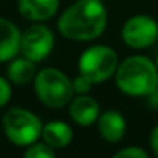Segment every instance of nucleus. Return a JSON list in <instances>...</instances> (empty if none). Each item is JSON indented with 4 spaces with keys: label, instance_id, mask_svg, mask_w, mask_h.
<instances>
[{
    "label": "nucleus",
    "instance_id": "f3484780",
    "mask_svg": "<svg viewBox=\"0 0 158 158\" xmlns=\"http://www.w3.org/2000/svg\"><path fill=\"white\" fill-rule=\"evenodd\" d=\"M72 86H74L75 95H78V94H88V92L92 89L94 85H92L85 75L78 74V75H75V77L72 78Z\"/></svg>",
    "mask_w": 158,
    "mask_h": 158
},
{
    "label": "nucleus",
    "instance_id": "6ab92c4d",
    "mask_svg": "<svg viewBox=\"0 0 158 158\" xmlns=\"http://www.w3.org/2000/svg\"><path fill=\"white\" fill-rule=\"evenodd\" d=\"M146 103H148V106H149L151 109L158 110V88L157 89H154V91L146 97Z\"/></svg>",
    "mask_w": 158,
    "mask_h": 158
},
{
    "label": "nucleus",
    "instance_id": "f8f14e48",
    "mask_svg": "<svg viewBox=\"0 0 158 158\" xmlns=\"http://www.w3.org/2000/svg\"><path fill=\"white\" fill-rule=\"evenodd\" d=\"M72 140H74V131L66 121L54 120V121H48L43 124L42 141L49 144L55 151L68 148L72 143Z\"/></svg>",
    "mask_w": 158,
    "mask_h": 158
},
{
    "label": "nucleus",
    "instance_id": "2eb2a0df",
    "mask_svg": "<svg viewBox=\"0 0 158 158\" xmlns=\"http://www.w3.org/2000/svg\"><path fill=\"white\" fill-rule=\"evenodd\" d=\"M110 158H149V154L140 146H127L115 152Z\"/></svg>",
    "mask_w": 158,
    "mask_h": 158
},
{
    "label": "nucleus",
    "instance_id": "0eeeda50",
    "mask_svg": "<svg viewBox=\"0 0 158 158\" xmlns=\"http://www.w3.org/2000/svg\"><path fill=\"white\" fill-rule=\"evenodd\" d=\"M121 40L132 49H146L158 40V22L146 14L129 17L121 28Z\"/></svg>",
    "mask_w": 158,
    "mask_h": 158
},
{
    "label": "nucleus",
    "instance_id": "f03ea898",
    "mask_svg": "<svg viewBox=\"0 0 158 158\" xmlns=\"http://www.w3.org/2000/svg\"><path fill=\"white\" fill-rule=\"evenodd\" d=\"M114 78L124 95L146 98L158 88L157 63L146 55H131L120 61Z\"/></svg>",
    "mask_w": 158,
    "mask_h": 158
},
{
    "label": "nucleus",
    "instance_id": "ddd939ff",
    "mask_svg": "<svg viewBox=\"0 0 158 158\" xmlns=\"http://www.w3.org/2000/svg\"><path fill=\"white\" fill-rule=\"evenodd\" d=\"M37 63L26 57H14L8 61L6 68V77L14 86H25L28 83H32L37 75Z\"/></svg>",
    "mask_w": 158,
    "mask_h": 158
},
{
    "label": "nucleus",
    "instance_id": "9d476101",
    "mask_svg": "<svg viewBox=\"0 0 158 158\" xmlns=\"http://www.w3.org/2000/svg\"><path fill=\"white\" fill-rule=\"evenodd\" d=\"M20 15L31 23H45L60 9V0H17Z\"/></svg>",
    "mask_w": 158,
    "mask_h": 158
},
{
    "label": "nucleus",
    "instance_id": "39448f33",
    "mask_svg": "<svg viewBox=\"0 0 158 158\" xmlns=\"http://www.w3.org/2000/svg\"><path fill=\"white\" fill-rule=\"evenodd\" d=\"M120 64L118 54L107 45H92L80 54L77 68L92 85H102L112 78Z\"/></svg>",
    "mask_w": 158,
    "mask_h": 158
},
{
    "label": "nucleus",
    "instance_id": "7ed1b4c3",
    "mask_svg": "<svg viewBox=\"0 0 158 158\" xmlns=\"http://www.w3.org/2000/svg\"><path fill=\"white\" fill-rule=\"evenodd\" d=\"M32 88L37 100L49 109H61L68 106L75 95L72 78L54 66L37 71Z\"/></svg>",
    "mask_w": 158,
    "mask_h": 158
},
{
    "label": "nucleus",
    "instance_id": "dca6fc26",
    "mask_svg": "<svg viewBox=\"0 0 158 158\" xmlns=\"http://www.w3.org/2000/svg\"><path fill=\"white\" fill-rule=\"evenodd\" d=\"M12 98V83L8 77L0 75V109L5 107Z\"/></svg>",
    "mask_w": 158,
    "mask_h": 158
},
{
    "label": "nucleus",
    "instance_id": "20e7f679",
    "mask_svg": "<svg viewBox=\"0 0 158 158\" xmlns=\"http://www.w3.org/2000/svg\"><path fill=\"white\" fill-rule=\"evenodd\" d=\"M2 126L8 141L19 148H26L42 138L43 123L40 117L20 106L9 107L3 114Z\"/></svg>",
    "mask_w": 158,
    "mask_h": 158
},
{
    "label": "nucleus",
    "instance_id": "6e6552de",
    "mask_svg": "<svg viewBox=\"0 0 158 158\" xmlns=\"http://www.w3.org/2000/svg\"><path fill=\"white\" fill-rule=\"evenodd\" d=\"M68 114L71 117V120L78 124V126H92L97 123L102 109L100 103L97 102V98H94L89 94H78L74 95L72 100L68 105Z\"/></svg>",
    "mask_w": 158,
    "mask_h": 158
},
{
    "label": "nucleus",
    "instance_id": "a211bd4d",
    "mask_svg": "<svg viewBox=\"0 0 158 158\" xmlns=\"http://www.w3.org/2000/svg\"><path fill=\"white\" fill-rule=\"evenodd\" d=\"M149 144H151V149H152L154 155L158 158V124L151 131V135H149Z\"/></svg>",
    "mask_w": 158,
    "mask_h": 158
},
{
    "label": "nucleus",
    "instance_id": "4468645a",
    "mask_svg": "<svg viewBox=\"0 0 158 158\" xmlns=\"http://www.w3.org/2000/svg\"><path fill=\"white\" fill-rule=\"evenodd\" d=\"M22 158H57L55 149L46 144L45 141H35L25 148L23 157Z\"/></svg>",
    "mask_w": 158,
    "mask_h": 158
},
{
    "label": "nucleus",
    "instance_id": "412c9836",
    "mask_svg": "<svg viewBox=\"0 0 158 158\" xmlns=\"http://www.w3.org/2000/svg\"><path fill=\"white\" fill-rule=\"evenodd\" d=\"M103 2H105V0H103Z\"/></svg>",
    "mask_w": 158,
    "mask_h": 158
},
{
    "label": "nucleus",
    "instance_id": "1a4fd4ad",
    "mask_svg": "<svg viewBox=\"0 0 158 158\" xmlns=\"http://www.w3.org/2000/svg\"><path fill=\"white\" fill-rule=\"evenodd\" d=\"M126 127H127V123H126L124 115L115 109H107L105 112H102L97 120V129H98L100 137L106 143H110V144L120 143L124 138Z\"/></svg>",
    "mask_w": 158,
    "mask_h": 158
},
{
    "label": "nucleus",
    "instance_id": "423d86ee",
    "mask_svg": "<svg viewBox=\"0 0 158 158\" xmlns=\"http://www.w3.org/2000/svg\"><path fill=\"white\" fill-rule=\"evenodd\" d=\"M55 34L45 23H31L20 37V55L40 63L46 60L54 51Z\"/></svg>",
    "mask_w": 158,
    "mask_h": 158
},
{
    "label": "nucleus",
    "instance_id": "f257e3e1",
    "mask_svg": "<svg viewBox=\"0 0 158 158\" xmlns=\"http://www.w3.org/2000/svg\"><path fill=\"white\" fill-rule=\"evenodd\" d=\"M107 26V9L103 0H77L57 20L58 32L72 42L97 40Z\"/></svg>",
    "mask_w": 158,
    "mask_h": 158
},
{
    "label": "nucleus",
    "instance_id": "aec40b11",
    "mask_svg": "<svg viewBox=\"0 0 158 158\" xmlns=\"http://www.w3.org/2000/svg\"><path fill=\"white\" fill-rule=\"evenodd\" d=\"M155 63H157V68H158V57H157V61H155Z\"/></svg>",
    "mask_w": 158,
    "mask_h": 158
},
{
    "label": "nucleus",
    "instance_id": "9b49d317",
    "mask_svg": "<svg viewBox=\"0 0 158 158\" xmlns=\"http://www.w3.org/2000/svg\"><path fill=\"white\" fill-rule=\"evenodd\" d=\"M20 37L19 26L12 20L0 17V63H6L20 54Z\"/></svg>",
    "mask_w": 158,
    "mask_h": 158
}]
</instances>
